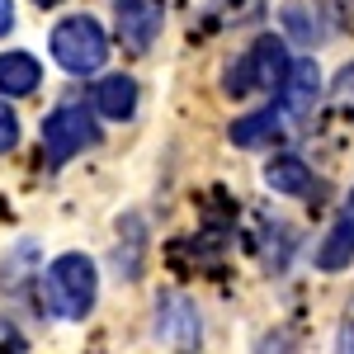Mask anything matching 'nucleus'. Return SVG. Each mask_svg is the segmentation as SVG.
<instances>
[{
    "label": "nucleus",
    "mask_w": 354,
    "mask_h": 354,
    "mask_svg": "<svg viewBox=\"0 0 354 354\" xmlns=\"http://www.w3.org/2000/svg\"><path fill=\"white\" fill-rule=\"evenodd\" d=\"M0 350H28L24 330L15 326V322H10V317H0Z\"/></svg>",
    "instance_id": "17"
},
{
    "label": "nucleus",
    "mask_w": 354,
    "mask_h": 354,
    "mask_svg": "<svg viewBox=\"0 0 354 354\" xmlns=\"http://www.w3.org/2000/svg\"><path fill=\"white\" fill-rule=\"evenodd\" d=\"M38 5H57V0H38Z\"/></svg>",
    "instance_id": "20"
},
{
    "label": "nucleus",
    "mask_w": 354,
    "mask_h": 354,
    "mask_svg": "<svg viewBox=\"0 0 354 354\" xmlns=\"http://www.w3.org/2000/svg\"><path fill=\"white\" fill-rule=\"evenodd\" d=\"M283 24L293 28V38H302V43H312V38H317V19L307 15V5H298V0H293V5H283Z\"/></svg>",
    "instance_id": "14"
},
{
    "label": "nucleus",
    "mask_w": 354,
    "mask_h": 354,
    "mask_svg": "<svg viewBox=\"0 0 354 354\" xmlns=\"http://www.w3.org/2000/svg\"><path fill=\"white\" fill-rule=\"evenodd\" d=\"M279 133H283V118H279L274 104H265V109H255V113H245V118L232 123V142L236 147H270Z\"/></svg>",
    "instance_id": "9"
},
{
    "label": "nucleus",
    "mask_w": 354,
    "mask_h": 354,
    "mask_svg": "<svg viewBox=\"0 0 354 354\" xmlns=\"http://www.w3.org/2000/svg\"><path fill=\"white\" fill-rule=\"evenodd\" d=\"M19 142V118H15V109L0 100V151H10Z\"/></svg>",
    "instance_id": "16"
},
{
    "label": "nucleus",
    "mask_w": 354,
    "mask_h": 354,
    "mask_svg": "<svg viewBox=\"0 0 354 354\" xmlns=\"http://www.w3.org/2000/svg\"><path fill=\"white\" fill-rule=\"evenodd\" d=\"M123 232H128V250L118 245L113 260H118L123 279H137V270H142V218H123Z\"/></svg>",
    "instance_id": "13"
},
{
    "label": "nucleus",
    "mask_w": 354,
    "mask_h": 354,
    "mask_svg": "<svg viewBox=\"0 0 354 354\" xmlns=\"http://www.w3.org/2000/svg\"><path fill=\"white\" fill-rule=\"evenodd\" d=\"M10 28H15V5H10V0H0V38H5Z\"/></svg>",
    "instance_id": "18"
},
{
    "label": "nucleus",
    "mask_w": 354,
    "mask_h": 354,
    "mask_svg": "<svg viewBox=\"0 0 354 354\" xmlns=\"http://www.w3.org/2000/svg\"><path fill=\"white\" fill-rule=\"evenodd\" d=\"M288 43L283 38H255L227 71V95H255V90H279L288 71Z\"/></svg>",
    "instance_id": "3"
},
{
    "label": "nucleus",
    "mask_w": 354,
    "mask_h": 354,
    "mask_svg": "<svg viewBox=\"0 0 354 354\" xmlns=\"http://www.w3.org/2000/svg\"><path fill=\"white\" fill-rule=\"evenodd\" d=\"M104 57H109V38L90 15H71V19H62L53 28V62L62 71L90 76V71L104 66Z\"/></svg>",
    "instance_id": "2"
},
{
    "label": "nucleus",
    "mask_w": 354,
    "mask_h": 354,
    "mask_svg": "<svg viewBox=\"0 0 354 354\" xmlns=\"http://www.w3.org/2000/svg\"><path fill=\"white\" fill-rule=\"evenodd\" d=\"M95 109L104 118H128L137 109V81L133 76H109L95 85Z\"/></svg>",
    "instance_id": "12"
},
{
    "label": "nucleus",
    "mask_w": 354,
    "mask_h": 354,
    "mask_svg": "<svg viewBox=\"0 0 354 354\" xmlns=\"http://www.w3.org/2000/svg\"><path fill=\"white\" fill-rule=\"evenodd\" d=\"M161 0H118L113 5V24L128 53H147L161 38Z\"/></svg>",
    "instance_id": "7"
},
{
    "label": "nucleus",
    "mask_w": 354,
    "mask_h": 354,
    "mask_svg": "<svg viewBox=\"0 0 354 354\" xmlns=\"http://www.w3.org/2000/svg\"><path fill=\"white\" fill-rule=\"evenodd\" d=\"M48 298H53V307L66 317V322H81L85 312L95 307V293H100V274H95V265L85 260V255H76V250H66V255H57L53 265H48Z\"/></svg>",
    "instance_id": "1"
},
{
    "label": "nucleus",
    "mask_w": 354,
    "mask_h": 354,
    "mask_svg": "<svg viewBox=\"0 0 354 354\" xmlns=\"http://www.w3.org/2000/svg\"><path fill=\"white\" fill-rule=\"evenodd\" d=\"M345 218H354V189H350V198H345Z\"/></svg>",
    "instance_id": "19"
},
{
    "label": "nucleus",
    "mask_w": 354,
    "mask_h": 354,
    "mask_svg": "<svg viewBox=\"0 0 354 354\" xmlns=\"http://www.w3.org/2000/svg\"><path fill=\"white\" fill-rule=\"evenodd\" d=\"M330 100H335V109L340 113H350L354 118V62L335 76V85H330Z\"/></svg>",
    "instance_id": "15"
},
{
    "label": "nucleus",
    "mask_w": 354,
    "mask_h": 354,
    "mask_svg": "<svg viewBox=\"0 0 354 354\" xmlns=\"http://www.w3.org/2000/svg\"><path fill=\"white\" fill-rule=\"evenodd\" d=\"M95 142H100V128H95L85 104H62V109H53L43 118V147H48L53 165H66L76 151L95 147Z\"/></svg>",
    "instance_id": "4"
},
{
    "label": "nucleus",
    "mask_w": 354,
    "mask_h": 354,
    "mask_svg": "<svg viewBox=\"0 0 354 354\" xmlns=\"http://www.w3.org/2000/svg\"><path fill=\"white\" fill-rule=\"evenodd\" d=\"M156 340L170 350H198L203 326H198V312L185 293H161L156 298Z\"/></svg>",
    "instance_id": "6"
},
{
    "label": "nucleus",
    "mask_w": 354,
    "mask_h": 354,
    "mask_svg": "<svg viewBox=\"0 0 354 354\" xmlns=\"http://www.w3.org/2000/svg\"><path fill=\"white\" fill-rule=\"evenodd\" d=\"M265 185L274 194H283V198H312V194H322V180L307 170L302 156H274L265 165Z\"/></svg>",
    "instance_id": "8"
},
{
    "label": "nucleus",
    "mask_w": 354,
    "mask_h": 354,
    "mask_svg": "<svg viewBox=\"0 0 354 354\" xmlns=\"http://www.w3.org/2000/svg\"><path fill=\"white\" fill-rule=\"evenodd\" d=\"M354 260V218H340L326 232V241L317 245V270H350Z\"/></svg>",
    "instance_id": "11"
},
{
    "label": "nucleus",
    "mask_w": 354,
    "mask_h": 354,
    "mask_svg": "<svg viewBox=\"0 0 354 354\" xmlns=\"http://www.w3.org/2000/svg\"><path fill=\"white\" fill-rule=\"evenodd\" d=\"M317 104H322V66H317L312 57L288 62V71H283V81H279V100H274V109H279V118H283V128H302V123H312Z\"/></svg>",
    "instance_id": "5"
},
{
    "label": "nucleus",
    "mask_w": 354,
    "mask_h": 354,
    "mask_svg": "<svg viewBox=\"0 0 354 354\" xmlns=\"http://www.w3.org/2000/svg\"><path fill=\"white\" fill-rule=\"evenodd\" d=\"M43 81V66L28 53H5L0 57V95H33Z\"/></svg>",
    "instance_id": "10"
}]
</instances>
